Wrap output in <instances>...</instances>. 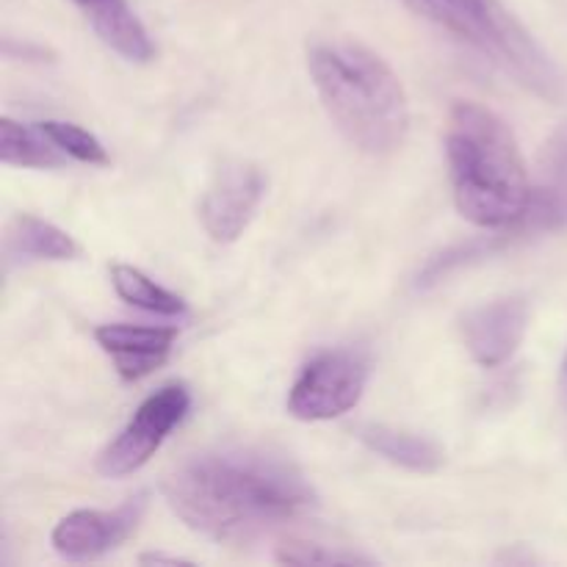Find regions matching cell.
Here are the masks:
<instances>
[{
    "mask_svg": "<svg viewBox=\"0 0 567 567\" xmlns=\"http://www.w3.org/2000/svg\"><path fill=\"white\" fill-rule=\"evenodd\" d=\"M164 498L214 543H249L316 507V491L291 460L249 446L192 454L164 480Z\"/></svg>",
    "mask_w": 567,
    "mask_h": 567,
    "instance_id": "obj_1",
    "label": "cell"
},
{
    "mask_svg": "<svg viewBox=\"0 0 567 567\" xmlns=\"http://www.w3.org/2000/svg\"><path fill=\"white\" fill-rule=\"evenodd\" d=\"M457 210L491 230L515 227L529 210L532 186L513 131L480 103H457L446 131Z\"/></svg>",
    "mask_w": 567,
    "mask_h": 567,
    "instance_id": "obj_2",
    "label": "cell"
},
{
    "mask_svg": "<svg viewBox=\"0 0 567 567\" xmlns=\"http://www.w3.org/2000/svg\"><path fill=\"white\" fill-rule=\"evenodd\" d=\"M308 70L327 114L349 144L369 155H388L404 142L410 105L396 72L358 42H316Z\"/></svg>",
    "mask_w": 567,
    "mask_h": 567,
    "instance_id": "obj_3",
    "label": "cell"
},
{
    "mask_svg": "<svg viewBox=\"0 0 567 567\" xmlns=\"http://www.w3.org/2000/svg\"><path fill=\"white\" fill-rule=\"evenodd\" d=\"M408 3L415 14L480 48L487 59L496 61L507 75H513L537 97L554 103L565 94V78L557 61L498 0H408Z\"/></svg>",
    "mask_w": 567,
    "mask_h": 567,
    "instance_id": "obj_4",
    "label": "cell"
},
{
    "mask_svg": "<svg viewBox=\"0 0 567 567\" xmlns=\"http://www.w3.org/2000/svg\"><path fill=\"white\" fill-rule=\"evenodd\" d=\"M369 365L349 349L321 352L302 369L288 393V413L299 421H330L360 402Z\"/></svg>",
    "mask_w": 567,
    "mask_h": 567,
    "instance_id": "obj_5",
    "label": "cell"
},
{
    "mask_svg": "<svg viewBox=\"0 0 567 567\" xmlns=\"http://www.w3.org/2000/svg\"><path fill=\"white\" fill-rule=\"evenodd\" d=\"M192 408V393L183 385H164L142 402V408L133 413L125 430L103 449L97 457V471L109 480L136 474L138 468L150 463L161 443L169 437V432L186 419Z\"/></svg>",
    "mask_w": 567,
    "mask_h": 567,
    "instance_id": "obj_6",
    "label": "cell"
},
{
    "mask_svg": "<svg viewBox=\"0 0 567 567\" xmlns=\"http://www.w3.org/2000/svg\"><path fill=\"white\" fill-rule=\"evenodd\" d=\"M266 197V175L249 161H227L216 169L199 203L205 233L219 244L244 236Z\"/></svg>",
    "mask_w": 567,
    "mask_h": 567,
    "instance_id": "obj_7",
    "label": "cell"
},
{
    "mask_svg": "<svg viewBox=\"0 0 567 567\" xmlns=\"http://www.w3.org/2000/svg\"><path fill=\"white\" fill-rule=\"evenodd\" d=\"M147 509V496L138 493L116 509H78L59 520L53 529V548L72 563H89L120 548L136 532Z\"/></svg>",
    "mask_w": 567,
    "mask_h": 567,
    "instance_id": "obj_8",
    "label": "cell"
},
{
    "mask_svg": "<svg viewBox=\"0 0 567 567\" xmlns=\"http://www.w3.org/2000/svg\"><path fill=\"white\" fill-rule=\"evenodd\" d=\"M526 324H529V308L524 299L504 297L471 308L463 316L460 330H463V341L471 358L482 369H496L518 352L526 336Z\"/></svg>",
    "mask_w": 567,
    "mask_h": 567,
    "instance_id": "obj_9",
    "label": "cell"
},
{
    "mask_svg": "<svg viewBox=\"0 0 567 567\" xmlns=\"http://www.w3.org/2000/svg\"><path fill=\"white\" fill-rule=\"evenodd\" d=\"M567 227V125L548 138L540 155V169L532 186L529 210L513 227L520 238Z\"/></svg>",
    "mask_w": 567,
    "mask_h": 567,
    "instance_id": "obj_10",
    "label": "cell"
},
{
    "mask_svg": "<svg viewBox=\"0 0 567 567\" xmlns=\"http://www.w3.org/2000/svg\"><path fill=\"white\" fill-rule=\"evenodd\" d=\"M175 327H133V324H103L94 330L97 347L114 360L122 380H142L166 363L175 347Z\"/></svg>",
    "mask_w": 567,
    "mask_h": 567,
    "instance_id": "obj_11",
    "label": "cell"
},
{
    "mask_svg": "<svg viewBox=\"0 0 567 567\" xmlns=\"http://www.w3.org/2000/svg\"><path fill=\"white\" fill-rule=\"evenodd\" d=\"M72 3L83 11L94 33L125 61L147 64L155 55L153 39L142 20L133 14L127 0H72Z\"/></svg>",
    "mask_w": 567,
    "mask_h": 567,
    "instance_id": "obj_12",
    "label": "cell"
},
{
    "mask_svg": "<svg viewBox=\"0 0 567 567\" xmlns=\"http://www.w3.org/2000/svg\"><path fill=\"white\" fill-rule=\"evenodd\" d=\"M358 437L377 457L404 471H413V474H435L446 463L443 449L432 437L419 435V432L396 430L388 424H363L358 426Z\"/></svg>",
    "mask_w": 567,
    "mask_h": 567,
    "instance_id": "obj_13",
    "label": "cell"
},
{
    "mask_svg": "<svg viewBox=\"0 0 567 567\" xmlns=\"http://www.w3.org/2000/svg\"><path fill=\"white\" fill-rule=\"evenodd\" d=\"M6 255L17 260H75L81 247L70 233L31 214H17L6 227Z\"/></svg>",
    "mask_w": 567,
    "mask_h": 567,
    "instance_id": "obj_14",
    "label": "cell"
},
{
    "mask_svg": "<svg viewBox=\"0 0 567 567\" xmlns=\"http://www.w3.org/2000/svg\"><path fill=\"white\" fill-rule=\"evenodd\" d=\"M0 161L22 169H59L66 155L39 131V125H22L14 120H0Z\"/></svg>",
    "mask_w": 567,
    "mask_h": 567,
    "instance_id": "obj_15",
    "label": "cell"
},
{
    "mask_svg": "<svg viewBox=\"0 0 567 567\" xmlns=\"http://www.w3.org/2000/svg\"><path fill=\"white\" fill-rule=\"evenodd\" d=\"M111 282H114V291L120 293L127 305H133V308L138 310H147V313L183 316L188 310L186 299L166 291L164 286L150 280L144 271L133 269V266H125V264L111 266Z\"/></svg>",
    "mask_w": 567,
    "mask_h": 567,
    "instance_id": "obj_16",
    "label": "cell"
},
{
    "mask_svg": "<svg viewBox=\"0 0 567 567\" xmlns=\"http://www.w3.org/2000/svg\"><path fill=\"white\" fill-rule=\"evenodd\" d=\"M39 131L72 161H81L89 166H105L109 164V153L100 144L97 136H92L89 131H83L81 125H72V122H59V120H44L37 122Z\"/></svg>",
    "mask_w": 567,
    "mask_h": 567,
    "instance_id": "obj_17",
    "label": "cell"
},
{
    "mask_svg": "<svg viewBox=\"0 0 567 567\" xmlns=\"http://www.w3.org/2000/svg\"><path fill=\"white\" fill-rule=\"evenodd\" d=\"M277 559L286 565H371L369 557L354 551H343V548L324 546V543H305L293 540L280 546Z\"/></svg>",
    "mask_w": 567,
    "mask_h": 567,
    "instance_id": "obj_18",
    "label": "cell"
},
{
    "mask_svg": "<svg viewBox=\"0 0 567 567\" xmlns=\"http://www.w3.org/2000/svg\"><path fill=\"white\" fill-rule=\"evenodd\" d=\"M142 565H183L186 559L181 557H164V554H144L142 559H138Z\"/></svg>",
    "mask_w": 567,
    "mask_h": 567,
    "instance_id": "obj_19",
    "label": "cell"
},
{
    "mask_svg": "<svg viewBox=\"0 0 567 567\" xmlns=\"http://www.w3.org/2000/svg\"><path fill=\"white\" fill-rule=\"evenodd\" d=\"M559 393H563V402L567 408V354H565V363H563V374H559Z\"/></svg>",
    "mask_w": 567,
    "mask_h": 567,
    "instance_id": "obj_20",
    "label": "cell"
}]
</instances>
